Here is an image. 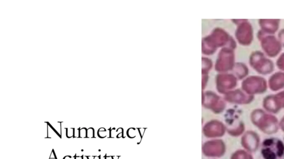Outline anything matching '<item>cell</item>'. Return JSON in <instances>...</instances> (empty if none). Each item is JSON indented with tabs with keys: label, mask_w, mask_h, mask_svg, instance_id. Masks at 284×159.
Returning a JSON list of instances; mask_svg holds the SVG:
<instances>
[{
	"label": "cell",
	"mask_w": 284,
	"mask_h": 159,
	"mask_svg": "<svg viewBox=\"0 0 284 159\" xmlns=\"http://www.w3.org/2000/svg\"><path fill=\"white\" fill-rule=\"evenodd\" d=\"M94 130L93 128H90L87 132V137H94Z\"/></svg>",
	"instance_id": "obj_2"
},
{
	"label": "cell",
	"mask_w": 284,
	"mask_h": 159,
	"mask_svg": "<svg viewBox=\"0 0 284 159\" xmlns=\"http://www.w3.org/2000/svg\"><path fill=\"white\" fill-rule=\"evenodd\" d=\"M84 156H82L81 157L80 156H77L76 155V156L74 158H75V159H84Z\"/></svg>",
	"instance_id": "obj_4"
},
{
	"label": "cell",
	"mask_w": 284,
	"mask_h": 159,
	"mask_svg": "<svg viewBox=\"0 0 284 159\" xmlns=\"http://www.w3.org/2000/svg\"><path fill=\"white\" fill-rule=\"evenodd\" d=\"M261 153L265 159H281L284 155V145L277 139H268L264 141Z\"/></svg>",
	"instance_id": "obj_1"
},
{
	"label": "cell",
	"mask_w": 284,
	"mask_h": 159,
	"mask_svg": "<svg viewBox=\"0 0 284 159\" xmlns=\"http://www.w3.org/2000/svg\"><path fill=\"white\" fill-rule=\"evenodd\" d=\"M63 159H73V158L71 156H66Z\"/></svg>",
	"instance_id": "obj_5"
},
{
	"label": "cell",
	"mask_w": 284,
	"mask_h": 159,
	"mask_svg": "<svg viewBox=\"0 0 284 159\" xmlns=\"http://www.w3.org/2000/svg\"><path fill=\"white\" fill-rule=\"evenodd\" d=\"M87 130L86 128H82L79 131V136L80 137H87Z\"/></svg>",
	"instance_id": "obj_3"
}]
</instances>
